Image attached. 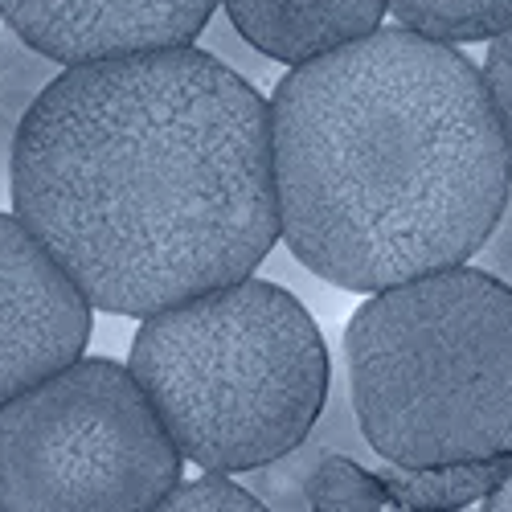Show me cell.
I'll list each match as a JSON object with an SVG mask.
<instances>
[{
    "label": "cell",
    "instance_id": "ba28073f",
    "mask_svg": "<svg viewBox=\"0 0 512 512\" xmlns=\"http://www.w3.org/2000/svg\"><path fill=\"white\" fill-rule=\"evenodd\" d=\"M226 17L279 66H300L373 33L386 0H222Z\"/></svg>",
    "mask_w": 512,
    "mask_h": 512
},
{
    "label": "cell",
    "instance_id": "9c48e42d",
    "mask_svg": "<svg viewBox=\"0 0 512 512\" xmlns=\"http://www.w3.org/2000/svg\"><path fill=\"white\" fill-rule=\"evenodd\" d=\"M328 451H345V455H353V459H361L369 467L381 463V455L369 447V439L361 431V418H357V406H353V390H349V369L332 373L324 410L312 422V431L304 435V443L291 447L279 459H271V463H263V467H250V472H242V476H246L250 492L259 496L267 508H308L304 504V484L312 476V467Z\"/></svg>",
    "mask_w": 512,
    "mask_h": 512
},
{
    "label": "cell",
    "instance_id": "2e32d148",
    "mask_svg": "<svg viewBox=\"0 0 512 512\" xmlns=\"http://www.w3.org/2000/svg\"><path fill=\"white\" fill-rule=\"evenodd\" d=\"M484 87L492 95L496 119L504 127V140L512 144V25L488 37V58H484Z\"/></svg>",
    "mask_w": 512,
    "mask_h": 512
},
{
    "label": "cell",
    "instance_id": "52a82bcc",
    "mask_svg": "<svg viewBox=\"0 0 512 512\" xmlns=\"http://www.w3.org/2000/svg\"><path fill=\"white\" fill-rule=\"evenodd\" d=\"M222 0H0L25 41L62 66L193 46Z\"/></svg>",
    "mask_w": 512,
    "mask_h": 512
},
{
    "label": "cell",
    "instance_id": "e0dca14e",
    "mask_svg": "<svg viewBox=\"0 0 512 512\" xmlns=\"http://www.w3.org/2000/svg\"><path fill=\"white\" fill-rule=\"evenodd\" d=\"M472 267H480V271H488V275H496L500 283L512 287V185H508V197H504L496 226L488 230L484 246L472 254Z\"/></svg>",
    "mask_w": 512,
    "mask_h": 512
},
{
    "label": "cell",
    "instance_id": "8992f818",
    "mask_svg": "<svg viewBox=\"0 0 512 512\" xmlns=\"http://www.w3.org/2000/svg\"><path fill=\"white\" fill-rule=\"evenodd\" d=\"M95 304L17 218L0 213V406L82 357Z\"/></svg>",
    "mask_w": 512,
    "mask_h": 512
},
{
    "label": "cell",
    "instance_id": "7a4b0ae2",
    "mask_svg": "<svg viewBox=\"0 0 512 512\" xmlns=\"http://www.w3.org/2000/svg\"><path fill=\"white\" fill-rule=\"evenodd\" d=\"M271 160L283 246L365 295L472 263L512 185L484 74L406 25L287 66Z\"/></svg>",
    "mask_w": 512,
    "mask_h": 512
},
{
    "label": "cell",
    "instance_id": "30bf717a",
    "mask_svg": "<svg viewBox=\"0 0 512 512\" xmlns=\"http://www.w3.org/2000/svg\"><path fill=\"white\" fill-rule=\"evenodd\" d=\"M373 472L394 496V508H467V504H484V496L504 484V476L512 472V455L435 463V467H406L381 459Z\"/></svg>",
    "mask_w": 512,
    "mask_h": 512
},
{
    "label": "cell",
    "instance_id": "3957f363",
    "mask_svg": "<svg viewBox=\"0 0 512 512\" xmlns=\"http://www.w3.org/2000/svg\"><path fill=\"white\" fill-rule=\"evenodd\" d=\"M127 369L177 451L230 476L300 447L332 386L308 304L254 275L144 316Z\"/></svg>",
    "mask_w": 512,
    "mask_h": 512
},
{
    "label": "cell",
    "instance_id": "277c9868",
    "mask_svg": "<svg viewBox=\"0 0 512 512\" xmlns=\"http://www.w3.org/2000/svg\"><path fill=\"white\" fill-rule=\"evenodd\" d=\"M369 447L406 467L512 455V287L459 263L373 291L345 328Z\"/></svg>",
    "mask_w": 512,
    "mask_h": 512
},
{
    "label": "cell",
    "instance_id": "5b68a950",
    "mask_svg": "<svg viewBox=\"0 0 512 512\" xmlns=\"http://www.w3.org/2000/svg\"><path fill=\"white\" fill-rule=\"evenodd\" d=\"M185 455L132 369L78 357L0 406V508L144 512L181 480Z\"/></svg>",
    "mask_w": 512,
    "mask_h": 512
},
{
    "label": "cell",
    "instance_id": "7c38bea8",
    "mask_svg": "<svg viewBox=\"0 0 512 512\" xmlns=\"http://www.w3.org/2000/svg\"><path fill=\"white\" fill-rule=\"evenodd\" d=\"M398 25L439 41H488L512 25V0H386Z\"/></svg>",
    "mask_w": 512,
    "mask_h": 512
},
{
    "label": "cell",
    "instance_id": "4fadbf2b",
    "mask_svg": "<svg viewBox=\"0 0 512 512\" xmlns=\"http://www.w3.org/2000/svg\"><path fill=\"white\" fill-rule=\"evenodd\" d=\"M304 504L320 512H377V508H394V496L386 492V484L377 480L369 463L345 451H328L304 484Z\"/></svg>",
    "mask_w": 512,
    "mask_h": 512
},
{
    "label": "cell",
    "instance_id": "8fae6325",
    "mask_svg": "<svg viewBox=\"0 0 512 512\" xmlns=\"http://www.w3.org/2000/svg\"><path fill=\"white\" fill-rule=\"evenodd\" d=\"M62 74V62L25 41L5 17H0V193H9L13 181V148L17 132L50 91V82Z\"/></svg>",
    "mask_w": 512,
    "mask_h": 512
},
{
    "label": "cell",
    "instance_id": "5bb4252c",
    "mask_svg": "<svg viewBox=\"0 0 512 512\" xmlns=\"http://www.w3.org/2000/svg\"><path fill=\"white\" fill-rule=\"evenodd\" d=\"M193 46L197 50H205L209 58H218L222 66H230L234 74H242L246 82H254V87H263V82H279L283 74H279V62L275 58H267L254 41L226 17V9L222 13H213L205 25H201V33L193 37Z\"/></svg>",
    "mask_w": 512,
    "mask_h": 512
},
{
    "label": "cell",
    "instance_id": "ac0fdd59",
    "mask_svg": "<svg viewBox=\"0 0 512 512\" xmlns=\"http://www.w3.org/2000/svg\"><path fill=\"white\" fill-rule=\"evenodd\" d=\"M484 508H488V512H512V472L504 476L500 488H492V492L484 496Z\"/></svg>",
    "mask_w": 512,
    "mask_h": 512
},
{
    "label": "cell",
    "instance_id": "9a60e30c",
    "mask_svg": "<svg viewBox=\"0 0 512 512\" xmlns=\"http://www.w3.org/2000/svg\"><path fill=\"white\" fill-rule=\"evenodd\" d=\"M160 508H168V512H254V508H267V504L250 488L234 484L230 472H213V467H205L201 480H177L173 488H168Z\"/></svg>",
    "mask_w": 512,
    "mask_h": 512
},
{
    "label": "cell",
    "instance_id": "6da1fadb",
    "mask_svg": "<svg viewBox=\"0 0 512 512\" xmlns=\"http://www.w3.org/2000/svg\"><path fill=\"white\" fill-rule=\"evenodd\" d=\"M9 197L99 312L144 320L254 275L283 238L271 99L197 46L62 66Z\"/></svg>",
    "mask_w": 512,
    "mask_h": 512
}]
</instances>
